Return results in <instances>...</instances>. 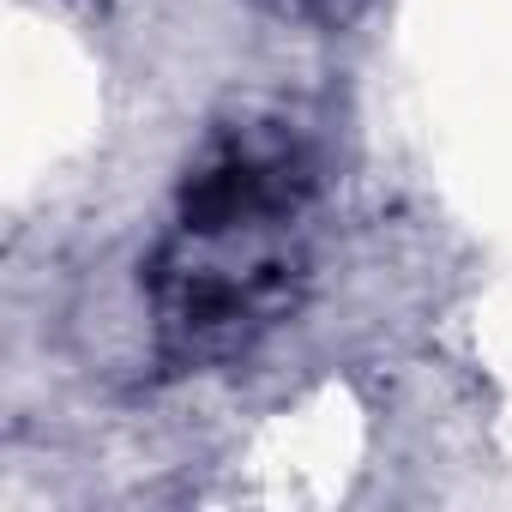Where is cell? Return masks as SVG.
<instances>
[{
    "mask_svg": "<svg viewBox=\"0 0 512 512\" xmlns=\"http://www.w3.org/2000/svg\"><path fill=\"white\" fill-rule=\"evenodd\" d=\"M314 145L278 109H235L193 151L175 187V223H308L314 211Z\"/></svg>",
    "mask_w": 512,
    "mask_h": 512,
    "instance_id": "obj_2",
    "label": "cell"
},
{
    "mask_svg": "<svg viewBox=\"0 0 512 512\" xmlns=\"http://www.w3.org/2000/svg\"><path fill=\"white\" fill-rule=\"evenodd\" d=\"M266 13L290 19V25H314V31H344L350 19H362L368 0H260Z\"/></svg>",
    "mask_w": 512,
    "mask_h": 512,
    "instance_id": "obj_3",
    "label": "cell"
},
{
    "mask_svg": "<svg viewBox=\"0 0 512 512\" xmlns=\"http://www.w3.org/2000/svg\"><path fill=\"white\" fill-rule=\"evenodd\" d=\"M151 338L169 374H205L247 356L308 284V223H223L175 235L151 260Z\"/></svg>",
    "mask_w": 512,
    "mask_h": 512,
    "instance_id": "obj_1",
    "label": "cell"
}]
</instances>
